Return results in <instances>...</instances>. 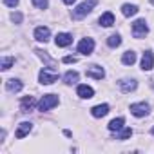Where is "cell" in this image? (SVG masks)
Returning <instances> with one entry per match:
<instances>
[{
	"label": "cell",
	"mask_w": 154,
	"mask_h": 154,
	"mask_svg": "<svg viewBox=\"0 0 154 154\" xmlns=\"http://www.w3.org/2000/svg\"><path fill=\"white\" fill-rule=\"evenodd\" d=\"M54 42H56L58 47H67V45L72 44V35H69V33H58L56 38H54Z\"/></svg>",
	"instance_id": "obj_8"
},
{
	"label": "cell",
	"mask_w": 154,
	"mask_h": 154,
	"mask_svg": "<svg viewBox=\"0 0 154 154\" xmlns=\"http://www.w3.org/2000/svg\"><path fill=\"white\" fill-rule=\"evenodd\" d=\"M58 96L56 94H44L42 96V100L38 102V109L44 112V111H49V109H53V107H56L58 105Z\"/></svg>",
	"instance_id": "obj_2"
},
{
	"label": "cell",
	"mask_w": 154,
	"mask_h": 154,
	"mask_svg": "<svg viewBox=\"0 0 154 154\" xmlns=\"http://www.w3.org/2000/svg\"><path fill=\"white\" fill-rule=\"evenodd\" d=\"M100 24H102L103 27H111V26L114 24V15H112V13H109V11H107V13H103V15L100 17Z\"/></svg>",
	"instance_id": "obj_17"
},
{
	"label": "cell",
	"mask_w": 154,
	"mask_h": 154,
	"mask_svg": "<svg viewBox=\"0 0 154 154\" xmlns=\"http://www.w3.org/2000/svg\"><path fill=\"white\" fill-rule=\"evenodd\" d=\"M35 98L33 96H24L22 98V102H20V111L22 112H31L33 111V107H35Z\"/></svg>",
	"instance_id": "obj_11"
},
{
	"label": "cell",
	"mask_w": 154,
	"mask_h": 154,
	"mask_svg": "<svg viewBox=\"0 0 154 154\" xmlns=\"http://www.w3.org/2000/svg\"><path fill=\"white\" fill-rule=\"evenodd\" d=\"M63 62H65V63H74V62H76V56H65Z\"/></svg>",
	"instance_id": "obj_28"
},
{
	"label": "cell",
	"mask_w": 154,
	"mask_h": 154,
	"mask_svg": "<svg viewBox=\"0 0 154 154\" xmlns=\"http://www.w3.org/2000/svg\"><path fill=\"white\" fill-rule=\"evenodd\" d=\"M63 2H65V4H67V6H71V4H72V2H74V0H63Z\"/></svg>",
	"instance_id": "obj_29"
},
{
	"label": "cell",
	"mask_w": 154,
	"mask_h": 154,
	"mask_svg": "<svg viewBox=\"0 0 154 154\" xmlns=\"http://www.w3.org/2000/svg\"><path fill=\"white\" fill-rule=\"evenodd\" d=\"M38 80H40V84H45V85H49V84H54L56 80H58V72L56 71H53V69H42L40 71V74H38Z\"/></svg>",
	"instance_id": "obj_3"
},
{
	"label": "cell",
	"mask_w": 154,
	"mask_h": 154,
	"mask_svg": "<svg viewBox=\"0 0 154 154\" xmlns=\"http://www.w3.org/2000/svg\"><path fill=\"white\" fill-rule=\"evenodd\" d=\"M96 4H98V0H85V2H82L78 8L72 11V18H74V20H80V18L87 17V15L93 11V8H94Z\"/></svg>",
	"instance_id": "obj_1"
},
{
	"label": "cell",
	"mask_w": 154,
	"mask_h": 154,
	"mask_svg": "<svg viewBox=\"0 0 154 154\" xmlns=\"http://www.w3.org/2000/svg\"><path fill=\"white\" fill-rule=\"evenodd\" d=\"M123 129V118H114L111 123H109V131H122Z\"/></svg>",
	"instance_id": "obj_21"
},
{
	"label": "cell",
	"mask_w": 154,
	"mask_h": 154,
	"mask_svg": "<svg viewBox=\"0 0 154 154\" xmlns=\"http://www.w3.org/2000/svg\"><path fill=\"white\" fill-rule=\"evenodd\" d=\"M147 33H149V27H147L145 20H136L132 24V35H134V38H143Z\"/></svg>",
	"instance_id": "obj_4"
},
{
	"label": "cell",
	"mask_w": 154,
	"mask_h": 154,
	"mask_svg": "<svg viewBox=\"0 0 154 154\" xmlns=\"http://www.w3.org/2000/svg\"><path fill=\"white\" fill-rule=\"evenodd\" d=\"M85 74L89 76V78H94V80H102L103 76H105V71H103L100 65H91V67L85 71Z\"/></svg>",
	"instance_id": "obj_7"
},
{
	"label": "cell",
	"mask_w": 154,
	"mask_h": 154,
	"mask_svg": "<svg viewBox=\"0 0 154 154\" xmlns=\"http://www.w3.org/2000/svg\"><path fill=\"white\" fill-rule=\"evenodd\" d=\"M6 87H8V91H9V93H18V91L24 87V84H22L20 80H15V78H13V80H8Z\"/></svg>",
	"instance_id": "obj_16"
},
{
	"label": "cell",
	"mask_w": 154,
	"mask_h": 154,
	"mask_svg": "<svg viewBox=\"0 0 154 154\" xmlns=\"http://www.w3.org/2000/svg\"><path fill=\"white\" fill-rule=\"evenodd\" d=\"M63 82L65 84H76V82H78V72H76V71H67L63 74Z\"/></svg>",
	"instance_id": "obj_19"
},
{
	"label": "cell",
	"mask_w": 154,
	"mask_h": 154,
	"mask_svg": "<svg viewBox=\"0 0 154 154\" xmlns=\"http://www.w3.org/2000/svg\"><path fill=\"white\" fill-rule=\"evenodd\" d=\"M76 93H78L80 98H85V100H89V98L94 96V91H93V87H89V85H78Z\"/></svg>",
	"instance_id": "obj_13"
},
{
	"label": "cell",
	"mask_w": 154,
	"mask_h": 154,
	"mask_svg": "<svg viewBox=\"0 0 154 154\" xmlns=\"http://www.w3.org/2000/svg\"><path fill=\"white\" fill-rule=\"evenodd\" d=\"M122 62H123L125 65H132V63L136 62V53H134V51H127V53H123Z\"/></svg>",
	"instance_id": "obj_20"
},
{
	"label": "cell",
	"mask_w": 154,
	"mask_h": 154,
	"mask_svg": "<svg viewBox=\"0 0 154 154\" xmlns=\"http://www.w3.org/2000/svg\"><path fill=\"white\" fill-rule=\"evenodd\" d=\"M132 136V131L131 129H123L120 134H118V140H127V138H131Z\"/></svg>",
	"instance_id": "obj_24"
},
{
	"label": "cell",
	"mask_w": 154,
	"mask_h": 154,
	"mask_svg": "<svg viewBox=\"0 0 154 154\" xmlns=\"http://www.w3.org/2000/svg\"><path fill=\"white\" fill-rule=\"evenodd\" d=\"M31 129H33V125H31L29 122H22V123L18 125V129H17V132H15V136H17L18 140H22L24 136H27V134L31 132Z\"/></svg>",
	"instance_id": "obj_12"
},
{
	"label": "cell",
	"mask_w": 154,
	"mask_h": 154,
	"mask_svg": "<svg viewBox=\"0 0 154 154\" xmlns=\"http://www.w3.org/2000/svg\"><path fill=\"white\" fill-rule=\"evenodd\" d=\"M49 36H51L49 27L40 26V27H36V29H35V38H36L38 42H47V40H49Z\"/></svg>",
	"instance_id": "obj_10"
},
{
	"label": "cell",
	"mask_w": 154,
	"mask_h": 154,
	"mask_svg": "<svg viewBox=\"0 0 154 154\" xmlns=\"http://www.w3.org/2000/svg\"><path fill=\"white\" fill-rule=\"evenodd\" d=\"M33 4L38 9H47V0H33Z\"/></svg>",
	"instance_id": "obj_25"
},
{
	"label": "cell",
	"mask_w": 154,
	"mask_h": 154,
	"mask_svg": "<svg viewBox=\"0 0 154 154\" xmlns=\"http://www.w3.org/2000/svg\"><path fill=\"white\" fill-rule=\"evenodd\" d=\"M107 112H109V105H107V103H102V105H96V107L91 109V114H93L94 118H103Z\"/></svg>",
	"instance_id": "obj_15"
},
{
	"label": "cell",
	"mask_w": 154,
	"mask_h": 154,
	"mask_svg": "<svg viewBox=\"0 0 154 154\" xmlns=\"http://www.w3.org/2000/svg\"><path fill=\"white\" fill-rule=\"evenodd\" d=\"M150 132H152V134H154V127H152V131H150Z\"/></svg>",
	"instance_id": "obj_30"
},
{
	"label": "cell",
	"mask_w": 154,
	"mask_h": 154,
	"mask_svg": "<svg viewBox=\"0 0 154 154\" xmlns=\"http://www.w3.org/2000/svg\"><path fill=\"white\" fill-rule=\"evenodd\" d=\"M93 49H94V40H93V38H84V40L78 44V53H82V54H85V56H89V54L93 53Z\"/></svg>",
	"instance_id": "obj_6"
},
{
	"label": "cell",
	"mask_w": 154,
	"mask_h": 154,
	"mask_svg": "<svg viewBox=\"0 0 154 154\" xmlns=\"http://www.w3.org/2000/svg\"><path fill=\"white\" fill-rule=\"evenodd\" d=\"M122 13H123V17H134L138 13V6H134V4H123Z\"/></svg>",
	"instance_id": "obj_18"
},
{
	"label": "cell",
	"mask_w": 154,
	"mask_h": 154,
	"mask_svg": "<svg viewBox=\"0 0 154 154\" xmlns=\"http://www.w3.org/2000/svg\"><path fill=\"white\" fill-rule=\"evenodd\" d=\"M13 62H15V58H13V56H8V58H4V62H2V69H4V71H8V69L13 65Z\"/></svg>",
	"instance_id": "obj_23"
},
{
	"label": "cell",
	"mask_w": 154,
	"mask_h": 154,
	"mask_svg": "<svg viewBox=\"0 0 154 154\" xmlns=\"http://www.w3.org/2000/svg\"><path fill=\"white\" fill-rule=\"evenodd\" d=\"M4 4L9 8H15V6H18V0H4Z\"/></svg>",
	"instance_id": "obj_27"
},
{
	"label": "cell",
	"mask_w": 154,
	"mask_h": 154,
	"mask_svg": "<svg viewBox=\"0 0 154 154\" xmlns=\"http://www.w3.org/2000/svg\"><path fill=\"white\" fill-rule=\"evenodd\" d=\"M107 44H109V47H118V45L122 44L120 35H111V36H109V40H107Z\"/></svg>",
	"instance_id": "obj_22"
},
{
	"label": "cell",
	"mask_w": 154,
	"mask_h": 154,
	"mask_svg": "<svg viewBox=\"0 0 154 154\" xmlns=\"http://www.w3.org/2000/svg\"><path fill=\"white\" fill-rule=\"evenodd\" d=\"M150 2H152V6H154V0H150Z\"/></svg>",
	"instance_id": "obj_31"
},
{
	"label": "cell",
	"mask_w": 154,
	"mask_h": 154,
	"mask_svg": "<svg viewBox=\"0 0 154 154\" xmlns=\"http://www.w3.org/2000/svg\"><path fill=\"white\" fill-rule=\"evenodd\" d=\"M11 18H13V22H17V24H20V22H22V15H20V13H13V15H11Z\"/></svg>",
	"instance_id": "obj_26"
},
{
	"label": "cell",
	"mask_w": 154,
	"mask_h": 154,
	"mask_svg": "<svg viewBox=\"0 0 154 154\" xmlns=\"http://www.w3.org/2000/svg\"><path fill=\"white\" fill-rule=\"evenodd\" d=\"M152 67H154L152 51H145V53H143V58H141V69H143V71H150Z\"/></svg>",
	"instance_id": "obj_9"
},
{
	"label": "cell",
	"mask_w": 154,
	"mask_h": 154,
	"mask_svg": "<svg viewBox=\"0 0 154 154\" xmlns=\"http://www.w3.org/2000/svg\"><path fill=\"white\" fill-rule=\"evenodd\" d=\"M118 85H120V89H122L123 93H131V91H134V89L138 87L136 80H120Z\"/></svg>",
	"instance_id": "obj_14"
},
{
	"label": "cell",
	"mask_w": 154,
	"mask_h": 154,
	"mask_svg": "<svg viewBox=\"0 0 154 154\" xmlns=\"http://www.w3.org/2000/svg\"><path fill=\"white\" fill-rule=\"evenodd\" d=\"M149 111H150V107H149V103H145V102H141V103H132V105H131V112H132L134 116H138V118L147 116Z\"/></svg>",
	"instance_id": "obj_5"
}]
</instances>
